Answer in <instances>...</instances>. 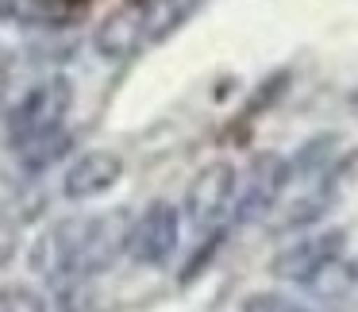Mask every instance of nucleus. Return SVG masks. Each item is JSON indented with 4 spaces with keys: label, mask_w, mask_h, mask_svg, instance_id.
Returning a JSON list of instances; mask_svg holds the SVG:
<instances>
[{
    "label": "nucleus",
    "mask_w": 358,
    "mask_h": 312,
    "mask_svg": "<svg viewBox=\"0 0 358 312\" xmlns=\"http://www.w3.org/2000/svg\"><path fill=\"white\" fill-rule=\"evenodd\" d=\"M178 235H181V224H178V212L170 204H155L147 208L131 227H127V243L124 250L135 258V262H147V266H158L173 255L178 247Z\"/></svg>",
    "instance_id": "20e7f679"
},
{
    "label": "nucleus",
    "mask_w": 358,
    "mask_h": 312,
    "mask_svg": "<svg viewBox=\"0 0 358 312\" xmlns=\"http://www.w3.org/2000/svg\"><path fill=\"white\" fill-rule=\"evenodd\" d=\"M196 0H131L120 12H112L101 27H96V50L112 62L135 58L139 50L155 47L158 39L181 27V20L193 12Z\"/></svg>",
    "instance_id": "f03ea898"
},
{
    "label": "nucleus",
    "mask_w": 358,
    "mask_h": 312,
    "mask_svg": "<svg viewBox=\"0 0 358 312\" xmlns=\"http://www.w3.org/2000/svg\"><path fill=\"white\" fill-rule=\"evenodd\" d=\"M120 173H124L120 155H112V150H89V155H81L78 162L66 170V197H70V201L101 197L120 181Z\"/></svg>",
    "instance_id": "423d86ee"
},
{
    "label": "nucleus",
    "mask_w": 358,
    "mask_h": 312,
    "mask_svg": "<svg viewBox=\"0 0 358 312\" xmlns=\"http://www.w3.org/2000/svg\"><path fill=\"white\" fill-rule=\"evenodd\" d=\"M127 227L131 220L124 212L62 220L31 247V270L43 278H85L124 250Z\"/></svg>",
    "instance_id": "f257e3e1"
},
{
    "label": "nucleus",
    "mask_w": 358,
    "mask_h": 312,
    "mask_svg": "<svg viewBox=\"0 0 358 312\" xmlns=\"http://www.w3.org/2000/svg\"><path fill=\"white\" fill-rule=\"evenodd\" d=\"M335 243H339V235H316V239H304V243H296V247L281 250V258L273 262V270L285 274V278H312L320 266L331 262Z\"/></svg>",
    "instance_id": "0eeeda50"
},
{
    "label": "nucleus",
    "mask_w": 358,
    "mask_h": 312,
    "mask_svg": "<svg viewBox=\"0 0 358 312\" xmlns=\"http://www.w3.org/2000/svg\"><path fill=\"white\" fill-rule=\"evenodd\" d=\"M12 247H16V232L0 224V266H4V262L12 258Z\"/></svg>",
    "instance_id": "1a4fd4ad"
},
{
    "label": "nucleus",
    "mask_w": 358,
    "mask_h": 312,
    "mask_svg": "<svg viewBox=\"0 0 358 312\" xmlns=\"http://www.w3.org/2000/svg\"><path fill=\"white\" fill-rule=\"evenodd\" d=\"M231 197H235V170L227 162H212L204 166L201 173H196V181L189 185V216L196 220V224H216V220L227 216V208H231Z\"/></svg>",
    "instance_id": "39448f33"
},
{
    "label": "nucleus",
    "mask_w": 358,
    "mask_h": 312,
    "mask_svg": "<svg viewBox=\"0 0 358 312\" xmlns=\"http://www.w3.org/2000/svg\"><path fill=\"white\" fill-rule=\"evenodd\" d=\"M0 312H50V304L27 289H12V293H0Z\"/></svg>",
    "instance_id": "6e6552de"
},
{
    "label": "nucleus",
    "mask_w": 358,
    "mask_h": 312,
    "mask_svg": "<svg viewBox=\"0 0 358 312\" xmlns=\"http://www.w3.org/2000/svg\"><path fill=\"white\" fill-rule=\"evenodd\" d=\"M70 101H73V89L66 78H47L20 97V104L8 116V139L27 162L47 158V150L58 143Z\"/></svg>",
    "instance_id": "7ed1b4c3"
}]
</instances>
